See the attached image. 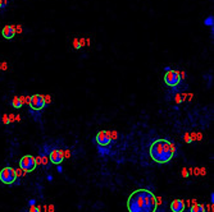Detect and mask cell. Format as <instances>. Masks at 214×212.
Listing matches in <instances>:
<instances>
[{"label": "cell", "mask_w": 214, "mask_h": 212, "mask_svg": "<svg viewBox=\"0 0 214 212\" xmlns=\"http://www.w3.org/2000/svg\"><path fill=\"white\" fill-rule=\"evenodd\" d=\"M46 211H49V212H54V206H53V204H50L49 208L46 207Z\"/></svg>", "instance_id": "cell-27"}, {"label": "cell", "mask_w": 214, "mask_h": 212, "mask_svg": "<svg viewBox=\"0 0 214 212\" xmlns=\"http://www.w3.org/2000/svg\"><path fill=\"white\" fill-rule=\"evenodd\" d=\"M1 35L4 38H6V40H12V38L15 36V27L13 24H6L1 30Z\"/></svg>", "instance_id": "cell-9"}, {"label": "cell", "mask_w": 214, "mask_h": 212, "mask_svg": "<svg viewBox=\"0 0 214 212\" xmlns=\"http://www.w3.org/2000/svg\"><path fill=\"white\" fill-rule=\"evenodd\" d=\"M49 159H50V161L53 162V164H55V165H59V164L63 162V160L66 159V157H64V152L62 150L54 148L49 153Z\"/></svg>", "instance_id": "cell-7"}, {"label": "cell", "mask_w": 214, "mask_h": 212, "mask_svg": "<svg viewBox=\"0 0 214 212\" xmlns=\"http://www.w3.org/2000/svg\"><path fill=\"white\" fill-rule=\"evenodd\" d=\"M73 47L76 50H80L81 49V45H80V40H78V38H73Z\"/></svg>", "instance_id": "cell-16"}, {"label": "cell", "mask_w": 214, "mask_h": 212, "mask_svg": "<svg viewBox=\"0 0 214 212\" xmlns=\"http://www.w3.org/2000/svg\"><path fill=\"white\" fill-rule=\"evenodd\" d=\"M157 197L149 189H137L128 197L127 208L129 212H155Z\"/></svg>", "instance_id": "cell-1"}, {"label": "cell", "mask_w": 214, "mask_h": 212, "mask_svg": "<svg viewBox=\"0 0 214 212\" xmlns=\"http://www.w3.org/2000/svg\"><path fill=\"white\" fill-rule=\"evenodd\" d=\"M95 139H96V142H98V144H100V146H103V147L109 146L110 142H112V138L109 137V132H105V130L99 132V133L96 134Z\"/></svg>", "instance_id": "cell-8"}, {"label": "cell", "mask_w": 214, "mask_h": 212, "mask_svg": "<svg viewBox=\"0 0 214 212\" xmlns=\"http://www.w3.org/2000/svg\"><path fill=\"white\" fill-rule=\"evenodd\" d=\"M191 212H205V208L201 204H194L192 207H191Z\"/></svg>", "instance_id": "cell-12"}, {"label": "cell", "mask_w": 214, "mask_h": 212, "mask_svg": "<svg viewBox=\"0 0 214 212\" xmlns=\"http://www.w3.org/2000/svg\"><path fill=\"white\" fill-rule=\"evenodd\" d=\"M164 83L168 86V87H177V86L181 83L180 72H177V70H173V69L165 70Z\"/></svg>", "instance_id": "cell-3"}, {"label": "cell", "mask_w": 214, "mask_h": 212, "mask_svg": "<svg viewBox=\"0 0 214 212\" xmlns=\"http://www.w3.org/2000/svg\"><path fill=\"white\" fill-rule=\"evenodd\" d=\"M180 77H181V79H185V78H186V72H185V70H182V72L180 73Z\"/></svg>", "instance_id": "cell-26"}, {"label": "cell", "mask_w": 214, "mask_h": 212, "mask_svg": "<svg viewBox=\"0 0 214 212\" xmlns=\"http://www.w3.org/2000/svg\"><path fill=\"white\" fill-rule=\"evenodd\" d=\"M8 116H9V123H13V121L15 120V115L14 114H9Z\"/></svg>", "instance_id": "cell-21"}, {"label": "cell", "mask_w": 214, "mask_h": 212, "mask_svg": "<svg viewBox=\"0 0 214 212\" xmlns=\"http://www.w3.org/2000/svg\"><path fill=\"white\" fill-rule=\"evenodd\" d=\"M0 69H1V70L8 69V64H6V63H1V64H0Z\"/></svg>", "instance_id": "cell-24"}, {"label": "cell", "mask_w": 214, "mask_h": 212, "mask_svg": "<svg viewBox=\"0 0 214 212\" xmlns=\"http://www.w3.org/2000/svg\"><path fill=\"white\" fill-rule=\"evenodd\" d=\"M31 106L32 110L35 111H40L43 110V109L45 107V101H44V95H32L30 97V104H28Z\"/></svg>", "instance_id": "cell-6"}, {"label": "cell", "mask_w": 214, "mask_h": 212, "mask_svg": "<svg viewBox=\"0 0 214 212\" xmlns=\"http://www.w3.org/2000/svg\"><path fill=\"white\" fill-rule=\"evenodd\" d=\"M176 153L174 144L167 139H157L150 146V157L158 164H167Z\"/></svg>", "instance_id": "cell-2"}, {"label": "cell", "mask_w": 214, "mask_h": 212, "mask_svg": "<svg viewBox=\"0 0 214 212\" xmlns=\"http://www.w3.org/2000/svg\"><path fill=\"white\" fill-rule=\"evenodd\" d=\"M213 22H214V19H213V17L212 15H209L208 18L204 21V24L205 26H209V27H213Z\"/></svg>", "instance_id": "cell-14"}, {"label": "cell", "mask_w": 214, "mask_h": 212, "mask_svg": "<svg viewBox=\"0 0 214 212\" xmlns=\"http://www.w3.org/2000/svg\"><path fill=\"white\" fill-rule=\"evenodd\" d=\"M9 1H10V0H0V10L4 12L6 9V6L9 5Z\"/></svg>", "instance_id": "cell-13"}, {"label": "cell", "mask_w": 214, "mask_h": 212, "mask_svg": "<svg viewBox=\"0 0 214 212\" xmlns=\"http://www.w3.org/2000/svg\"><path fill=\"white\" fill-rule=\"evenodd\" d=\"M172 212H183L185 210V202L182 200H174L171 203Z\"/></svg>", "instance_id": "cell-10"}, {"label": "cell", "mask_w": 214, "mask_h": 212, "mask_svg": "<svg viewBox=\"0 0 214 212\" xmlns=\"http://www.w3.org/2000/svg\"><path fill=\"white\" fill-rule=\"evenodd\" d=\"M1 121H3V124H9V116L6 114H4L1 116Z\"/></svg>", "instance_id": "cell-18"}, {"label": "cell", "mask_w": 214, "mask_h": 212, "mask_svg": "<svg viewBox=\"0 0 214 212\" xmlns=\"http://www.w3.org/2000/svg\"><path fill=\"white\" fill-rule=\"evenodd\" d=\"M182 174H183V176H185V178H186V176H187V171H186V170H183V173H182Z\"/></svg>", "instance_id": "cell-28"}, {"label": "cell", "mask_w": 214, "mask_h": 212, "mask_svg": "<svg viewBox=\"0 0 214 212\" xmlns=\"http://www.w3.org/2000/svg\"><path fill=\"white\" fill-rule=\"evenodd\" d=\"M36 157L31 156V155H26L21 159L19 161V168L23 170L24 173H31L36 169Z\"/></svg>", "instance_id": "cell-5"}, {"label": "cell", "mask_w": 214, "mask_h": 212, "mask_svg": "<svg viewBox=\"0 0 214 212\" xmlns=\"http://www.w3.org/2000/svg\"><path fill=\"white\" fill-rule=\"evenodd\" d=\"M44 101H45V105H49L51 102V97L49 95H44Z\"/></svg>", "instance_id": "cell-20"}, {"label": "cell", "mask_w": 214, "mask_h": 212, "mask_svg": "<svg viewBox=\"0 0 214 212\" xmlns=\"http://www.w3.org/2000/svg\"><path fill=\"white\" fill-rule=\"evenodd\" d=\"M185 141H186L187 143H190L191 141H192V139H191V137H190V134H185Z\"/></svg>", "instance_id": "cell-25"}, {"label": "cell", "mask_w": 214, "mask_h": 212, "mask_svg": "<svg viewBox=\"0 0 214 212\" xmlns=\"http://www.w3.org/2000/svg\"><path fill=\"white\" fill-rule=\"evenodd\" d=\"M80 45H81V46H87L86 38H80Z\"/></svg>", "instance_id": "cell-23"}, {"label": "cell", "mask_w": 214, "mask_h": 212, "mask_svg": "<svg viewBox=\"0 0 214 212\" xmlns=\"http://www.w3.org/2000/svg\"><path fill=\"white\" fill-rule=\"evenodd\" d=\"M15 27V35H21L22 32H23V27H22V24H17L14 26Z\"/></svg>", "instance_id": "cell-17"}, {"label": "cell", "mask_w": 214, "mask_h": 212, "mask_svg": "<svg viewBox=\"0 0 214 212\" xmlns=\"http://www.w3.org/2000/svg\"><path fill=\"white\" fill-rule=\"evenodd\" d=\"M109 137L112 138V139H115V138H117V132H109Z\"/></svg>", "instance_id": "cell-22"}, {"label": "cell", "mask_w": 214, "mask_h": 212, "mask_svg": "<svg viewBox=\"0 0 214 212\" xmlns=\"http://www.w3.org/2000/svg\"><path fill=\"white\" fill-rule=\"evenodd\" d=\"M0 180L6 185L13 184L17 180V171L13 168H4L0 171Z\"/></svg>", "instance_id": "cell-4"}, {"label": "cell", "mask_w": 214, "mask_h": 212, "mask_svg": "<svg viewBox=\"0 0 214 212\" xmlns=\"http://www.w3.org/2000/svg\"><path fill=\"white\" fill-rule=\"evenodd\" d=\"M12 106L15 109H21L22 107V104H21V100H19V96H14L12 100Z\"/></svg>", "instance_id": "cell-11"}, {"label": "cell", "mask_w": 214, "mask_h": 212, "mask_svg": "<svg viewBox=\"0 0 214 212\" xmlns=\"http://www.w3.org/2000/svg\"><path fill=\"white\" fill-rule=\"evenodd\" d=\"M30 212H41V207L40 206H32L30 208Z\"/></svg>", "instance_id": "cell-19"}, {"label": "cell", "mask_w": 214, "mask_h": 212, "mask_svg": "<svg viewBox=\"0 0 214 212\" xmlns=\"http://www.w3.org/2000/svg\"><path fill=\"white\" fill-rule=\"evenodd\" d=\"M19 100H21L22 106L24 104H30V97H28V96H19Z\"/></svg>", "instance_id": "cell-15"}]
</instances>
